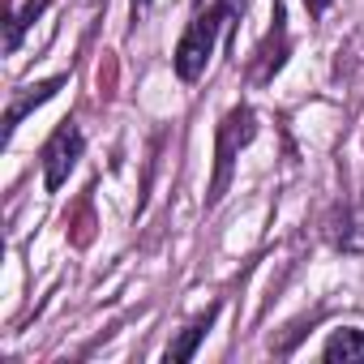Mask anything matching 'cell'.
Instances as JSON below:
<instances>
[{"instance_id":"obj_1","label":"cell","mask_w":364,"mask_h":364,"mask_svg":"<svg viewBox=\"0 0 364 364\" xmlns=\"http://www.w3.org/2000/svg\"><path fill=\"white\" fill-rule=\"evenodd\" d=\"M232 22H236V18L223 14V9H193V22L185 26V35H180L176 52H171V69H176V77L185 82V86H193V82L206 73L219 35H223V26H232Z\"/></svg>"},{"instance_id":"obj_2","label":"cell","mask_w":364,"mask_h":364,"mask_svg":"<svg viewBox=\"0 0 364 364\" xmlns=\"http://www.w3.org/2000/svg\"><path fill=\"white\" fill-rule=\"evenodd\" d=\"M257 137V112L253 107H232L219 129H215V180H210V198H206V210H215L232 185V171H236V159L240 150Z\"/></svg>"},{"instance_id":"obj_3","label":"cell","mask_w":364,"mask_h":364,"mask_svg":"<svg viewBox=\"0 0 364 364\" xmlns=\"http://www.w3.org/2000/svg\"><path fill=\"white\" fill-rule=\"evenodd\" d=\"M82 150H86V137H82L77 120H60L52 129V137L43 141V154H39L43 159V189L48 193H60V185L69 180V171L77 167Z\"/></svg>"},{"instance_id":"obj_4","label":"cell","mask_w":364,"mask_h":364,"mask_svg":"<svg viewBox=\"0 0 364 364\" xmlns=\"http://www.w3.org/2000/svg\"><path fill=\"white\" fill-rule=\"evenodd\" d=\"M69 82V73H56V77H48V82H39V86H26V90H18L14 99H9V112H5V137H14L18 133V124L35 112V107H43L48 99H56V90Z\"/></svg>"},{"instance_id":"obj_5","label":"cell","mask_w":364,"mask_h":364,"mask_svg":"<svg viewBox=\"0 0 364 364\" xmlns=\"http://www.w3.org/2000/svg\"><path fill=\"white\" fill-rule=\"evenodd\" d=\"M215 317H219V304H210L206 313H198V317H193V321L185 326V334L167 343V360H193V355H198V343H202V338L210 334Z\"/></svg>"},{"instance_id":"obj_6","label":"cell","mask_w":364,"mask_h":364,"mask_svg":"<svg viewBox=\"0 0 364 364\" xmlns=\"http://www.w3.org/2000/svg\"><path fill=\"white\" fill-rule=\"evenodd\" d=\"M48 5H52V0H26V5L9 18V31H5V52H18V48H22V35H26V31L43 18V9H48Z\"/></svg>"},{"instance_id":"obj_7","label":"cell","mask_w":364,"mask_h":364,"mask_svg":"<svg viewBox=\"0 0 364 364\" xmlns=\"http://www.w3.org/2000/svg\"><path fill=\"white\" fill-rule=\"evenodd\" d=\"M321 360H364V330H334L321 347Z\"/></svg>"},{"instance_id":"obj_8","label":"cell","mask_w":364,"mask_h":364,"mask_svg":"<svg viewBox=\"0 0 364 364\" xmlns=\"http://www.w3.org/2000/svg\"><path fill=\"white\" fill-rule=\"evenodd\" d=\"M193 9H223V14H232V18L240 22V14H245V0H193Z\"/></svg>"},{"instance_id":"obj_9","label":"cell","mask_w":364,"mask_h":364,"mask_svg":"<svg viewBox=\"0 0 364 364\" xmlns=\"http://www.w3.org/2000/svg\"><path fill=\"white\" fill-rule=\"evenodd\" d=\"M334 5V0H304V9H309V18H321L326 9Z\"/></svg>"},{"instance_id":"obj_10","label":"cell","mask_w":364,"mask_h":364,"mask_svg":"<svg viewBox=\"0 0 364 364\" xmlns=\"http://www.w3.org/2000/svg\"><path fill=\"white\" fill-rule=\"evenodd\" d=\"M150 5H154V0H129V9H133V22H141V18L150 14Z\"/></svg>"}]
</instances>
